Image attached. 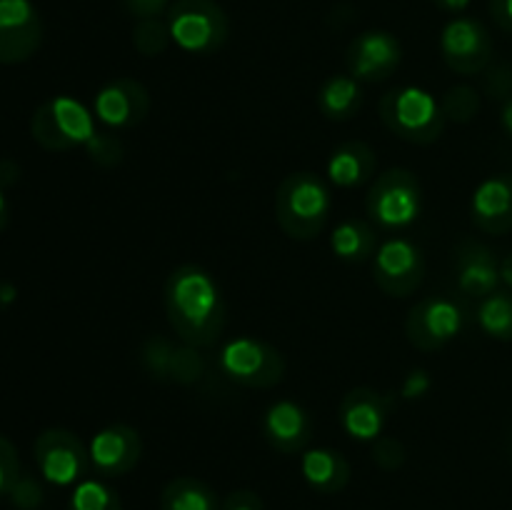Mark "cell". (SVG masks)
Wrapping results in <instances>:
<instances>
[{
	"instance_id": "9a60e30c",
	"label": "cell",
	"mask_w": 512,
	"mask_h": 510,
	"mask_svg": "<svg viewBox=\"0 0 512 510\" xmlns=\"http://www.w3.org/2000/svg\"><path fill=\"white\" fill-rule=\"evenodd\" d=\"M140 455H143V440L130 425H108L90 440V463L105 478L130 473L140 463Z\"/></svg>"
},
{
	"instance_id": "4dcf8cb0",
	"label": "cell",
	"mask_w": 512,
	"mask_h": 510,
	"mask_svg": "<svg viewBox=\"0 0 512 510\" xmlns=\"http://www.w3.org/2000/svg\"><path fill=\"white\" fill-rule=\"evenodd\" d=\"M18 478H20L18 453H15L13 443L0 435V495L10 493V488L18 483Z\"/></svg>"
},
{
	"instance_id": "cb8c5ba5",
	"label": "cell",
	"mask_w": 512,
	"mask_h": 510,
	"mask_svg": "<svg viewBox=\"0 0 512 510\" xmlns=\"http://www.w3.org/2000/svg\"><path fill=\"white\" fill-rule=\"evenodd\" d=\"M160 510H220L218 495L198 478H175L160 493Z\"/></svg>"
},
{
	"instance_id": "6da1fadb",
	"label": "cell",
	"mask_w": 512,
	"mask_h": 510,
	"mask_svg": "<svg viewBox=\"0 0 512 510\" xmlns=\"http://www.w3.org/2000/svg\"><path fill=\"white\" fill-rule=\"evenodd\" d=\"M170 328L190 348L215 345L225 328V300L213 275L200 265H180L165 283Z\"/></svg>"
},
{
	"instance_id": "52a82bcc",
	"label": "cell",
	"mask_w": 512,
	"mask_h": 510,
	"mask_svg": "<svg viewBox=\"0 0 512 510\" xmlns=\"http://www.w3.org/2000/svg\"><path fill=\"white\" fill-rule=\"evenodd\" d=\"M220 368L245 388L268 390L283 383L285 358L278 348L255 338L230 340L220 350Z\"/></svg>"
},
{
	"instance_id": "e0dca14e",
	"label": "cell",
	"mask_w": 512,
	"mask_h": 510,
	"mask_svg": "<svg viewBox=\"0 0 512 510\" xmlns=\"http://www.w3.org/2000/svg\"><path fill=\"white\" fill-rule=\"evenodd\" d=\"M260 428H263L270 448L283 455L303 453L305 445L313 438V420H310L308 410L300 408L293 400H278L270 405Z\"/></svg>"
},
{
	"instance_id": "836d02e7",
	"label": "cell",
	"mask_w": 512,
	"mask_h": 510,
	"mask_svg": "<svg viewBox=\"0 0 512 510\" xmlns=\"http://www.w3.org/2000/svg\"><path fill=\"white\" fill-rule=\"evenodd\" d=\"M120 3H123L125 13L138 20L158 18V15H163L173 5L170 0H120Z\"/></svg>"
},
{
	"instance_id": "8992f818",
	"label": "cell",
	"mask_w": 512,
	"mask_h": 510,
	"mask_svg": "<svg viewBox=\"0 0 512 510\" xmlns=\"http://www.w3.org/2000/svg\"><path fill=\"white\" fill-rule=\"evenodd\" d=\"M30 130H33V138L53 153L78 148L95 135V125L88 110L68 95H60V98L40 105L30 120Z\"/></svg>"
},
{
	"instance_id": "7a4b0ae2",
	"label": "cell",
	"mask_w": 512,
	"mask_h": 510,
	"mask_svg": "<svg viewBox=\"0 0 512 510\" xmlns=\"http://www.w3.org/2000/svg\"><path fill=\"white\" fill-rule=\"evenodd\" d=\"M330 208L328 185L310 170L285 175L275 193V220L295 240H313L328 223Z\"/></svg>"
},
{
	"instance_id": "5bb4252c",
	"label": "cell",
	"mask_w": 512,
	"mask_h": 510,
	"mask_svg": "<svg viewBox=\"0 0 512 510\" xmlns=\"http://www.w3.org/2000/svg\"><path fill=\"white\" fill-rule=\"evenodd\" d=\"M95 115L110 128H133L150 113V93L133 78L110 80L95 95Z\"/></svg>"
},
{
	"instance_id": "603a6c76",
	"label": "cell",
	"mask_w": 512,
	"mask_h": 510,
	"mask_svg": "<svg viewBox=\"0 0 512 510\" xmlns=\"http://www.w3.org/2000/svg\"><path fill=\"white\" fill-rule=\"evenodd\" d=\"M363 105V90L350 75H333L318 93V108L328 120H350Z\"/></svg>"
},
{
	"instance_id": "d6986e66",
	"label": "cell",
	"mask_w": 512,
	"mask_h": 510,
	"mask_svg": "<svg viewBox=\"0 0 512 510\" xmlns=\"http://www.w3.org/2000/svg\"><path fill=\"white\" fill-rule=\"evenodd\" d=\"M388 403L373 388H353L338 410L340 425L355 440H378L383 433Z\"/></svg>"
},
{
	"instance_id": "2e32d148",
	"label": "cell",
	"mask_w": 512,
	"mask_h": 510,
	"mask_svg": "<svg viewBox=\"0 0 512 510\" xmlns=\"http://www.w3.org/2000/svg\"><path fill=\"white\" fill-rule=\"evenodd\" d=\"M455 278L468 298H488L498 290L500 263L488 245L465 238L455 248Z\"/></svg>"
},
{
	"instance_id": "e575fe53",
	"label": "cell",
	"mask_w": 512,
	"mask_h": 510,
	"mask_svg": "<svg viewBox=\"0 0 512 510\" xmlns=\"http://www.w3.org/2000/svg\"><path fill=\"white\" fill-rule=\"evenodd\" d=\"M220 510H265L263 498L255 490H233L223 500Z\"/></svg>"
},
{
	"instance_id": "1f68e13d",
	"label": "cell",
	"mask_w": 512,
	"mask_h": 510,
	"mask_svg": "<svg viewBox=\"0 0 512 510\" xmlns=\"http://www.w3.org/2000/svg\"><path fill=\"white\" fill-rule=\"evenodd\" d=\"M373 460L383 470H398L405 463V448L395 438H378L373 445Z\"/></svg>"
},
{
	"instance_id": "8fae6325",
	"label": "cell",
	"mask_w": 512,
	"mask_h": 510,
	"mask_svg": "<svg viewBox=\"0 0 512 510\" xmlns=\"http://www.w3.org/2000/svg\"><path fill=\"white\" fill-rule=\"evenodd\" d=\"M440 53L450 70L460 75H475L488 68L493 58V38L478 20L455 18L443 28Z\"/></svg>"
},
{
	"instance_id": "4316f807",
	"label": "cell",
	"mask_w": 512,
	"mask_h": 510,
	"mask_svg": "<svg viewBox=\"0 0 512 510\" xmlns=\"http://www.w3.org/2000/svg\"><path fill=\"white\" fill-rule=\"evenodd\" d=\"M440 108H443L445 118L455 120V123H468L478 115L480 110V95L478 90L470 88V85H455L440 100Z\"/></svg>"
},
{
	"instance_id": "ba28073f",
	"label": "cell",
	"mask_w": 512,
	"mask_h": 510,
	"mask_svg": "<svg viewBox=\"0 0 512 510\" xmlns=\"http://www.w3.org/2000/svg\"><path fill=\"white\" fill-rule=\"evenodd\" d=\"M373 278L390 298H408L425 278V255L410 238H388L373 255Z\"/></svg>"
},
{
	"instance_id": "d4e9b609",
	"label": "cell",
	"mask_w": 512,
	"mask_h": 510,
	"mask_svg": "<svg viewBox=\"0 0 512 510\" xmlns=\"http://www.w3.org/2000/svg\"><path fill=\"white\" fill-rule=\"evenodd\" d=\"M478 323L490 338L512 340V295L498 293L483 298L478 308Z\"/></svg>"
},
{
	"instance_id": "3957f363",
	"label": "cell",
	"mask_w": 512,
	"mask_h": 510,
	"mask_svg": "<svg viewBox=\"0 0 512 510\" xmlns=\"http://www.w3.org/2000/svg\"><path fill=\"white\" fill-rule=\"evenodd\" d=\"M380 120L400 140L413 145H433L445 130V113L438 100L423 88L403 85L380 98Z\"/></svg>"
},
{
	"instance_id": "7402d4cb",
	"label": "cell",
	"mask_w": 512,
	"mask_h": 510,
	"mask_svg": "<svg viewBox=\"0 0 512 510\" xmlns=\"http://www.w3.org/2000/svg\"><path fill=\"white\" fill-rule=\"evenodd\" d=\"M330 248L345 263H363L378 250V233L365 220H343L330 235Z\"/></svg>"
},
{
	"instance_id": "f546056e",
	"label": "cell",
	"mask_w": 512,
	"mask_h": 510,
	"mask_svg": "<svg viewBox=\"0 0 512 510\" xmlns=\"http://www.w3.org/2000/svg\"><path fill=\"white\" fill-rule=\"evenodd\" d=\"M85 148H88L90 160L103 165V168H113V165H118L123 160V143L113 133H95L85 143Z\"/></svg>"
},
{
	"instance_id": "277c9868",
	"label": "cell",
	"mask_w": 512,
	"mask_h": 510,
	"mask_svg": "<svg viewBox=\"0 0 512 510\" xmlns=\"http://www.w3.org/2000/svg\"><path fill=\"white\" fill-rule=\"evenodd\" d=\"M370 218L385 230L408 228L423 210V190L413 170L393 168L373 180L365 198Z\"/></svg>"
},
{
	"instance_id": "60d3db41",
	"label": "cell",
	"mask_w": 512,
	"mask_h": 510,
	"mask_svg": "<svg viewBox=\"0 0 512 510\" xmlns=\"http://www.w3.org/2000/svg\"><path fill=\"white\" fill-rule=\"evenodd\" d=\"M15 298V288L8 283H0V303H10Z\"/></svg>"
},
{
	"instance_id": "44dd1931",
	"label": "cell",
	"mask_w": 512,
	"mask_h": 510,
	"mask_svg": "<svg viewBox=\"0 0 512 510\" xmlns=\"http://www.w3.org/2000/svg\"><path fill=\"white\" fill-rule=\"evenodd\" d=\"M303 478L313 490L323 495H335L350 483V465L343 453L330 448L308 450L303 455Z\"/></svg>"
},
{
	"instance_id": "7c38bea8",
	"label": "cell",
	"mask_w": 512,
	"mask_h": 510,
	"mask_svg": "<svg viewBox=\"0 0 512 510\" xmlns=\"http://www.w3.org/2000/svg\"><path fill=\"white\" fill-rule=\"evenodd\" d=\"M403 60V45L388 30H365L348 45L345 63L350 75L365 83L388 80Z\"/></svg>"
},
{
	"instance_id": "9c48e42d",
	"label": "cell",
	"mask_w": 512,
	"mask_h": 510,
	"mask_svg": "<svg viewBox=\"0 0 512 510\" xmlns=\"http://www.w3.org/2000/svg\"><path fill=\"white\" fill-rule=\"evenodd\" d=\"M463 323V308L455 300L433 295V298H425L413 305L408 320H405V333L415 348L423 353H433L450 343L463 330Z\"/></svg>"
},
{
	"instance_id": "30bf717a",
	"label": "cell",
	"mask_w": 512,
	"mask_h": 510,
	"mask_svg": "<svg viewBox=\"0 0 512 510\" xmlns=\"http://www.w3.org/2000/svg\"><path fill=\"white\" fill-rule=\"evenodd\" d=\"M35 460L45 480L55 485H73L88 475L90 450L70 430L50 428L35 440Z\"/></svg>"
},
{
	"instance_id": "ab89813d",
	"label": "cell",
	"mask_w": 512,
	"mask_h": 510,
	"mask_svg": "<svg viewBox=\"0 0 512 510\" xmlns=\"http://www.w3.org/2000/svg\"><path fill=\"white\" fill-rule=\"evenodd\" d=\"M500 120H503L505 133H508L512 138V98H508V103L503 105V115H500Z\"/></svg>"
},
{
	"instance_id": "d6a6232c",
	"label": "cell",
	"mask_w": 512,
	"mask_h": 510,
	"mask_svg": "<svg viewBox=\"0 0 512 510\" xmlns=\"http://www.w3.org/2000/svg\"><path fill=\"white\" fill-rule=\"evenodd\" d=\"M8 495L20 510H35L43 503V490L33 478H18V483L10 488Z\"/></svg>"
},
{
	"instance_id": "4fadbf2b",
	"label": "cell",
	"mask_w": 512,
	"mask_h": 510,
	"mask_svg": "<svg viewBox=\"0 0 512 510\" xmlns=\"http://www.w3.org/2000/svg\"><path fill=\"white\" fill-rule=\"evenodd\" d=\"M43 40V23L30 0H0V63H23Z\"/></svg>"
},
{
	"instance_id": "ac0fdd59",
	"label": "cell",
	"mask_w": 512,
	"mask_h": 510,
	"mask_svg": "<svg viewBox=\"0 0 512 510\" xmlns=\"http://www.w3.org/2000/svg\"><path fill=\"white\" fill-rule=\"evenodd\" d=\"M470 218L488 235H505L512 230V173H500L475 188Z\"/></svg>"
},
{
	"instance_id": "b9f144b4",
	"label": "cell",
	"mask_w": 512,
	"mask_h": 510,
	"mask_svg": "<svg viewBox=\"0 0 512 510\" xmlns=\"http://www.w3.org/2000/svg\"><path fill=\"white\" fill-rule=\"evenodd\" d=\"M5 223H8V205H5L3 193H0V230L5 228Z\"/></svg>"
},
{
	"instance_id": "8d00e7d4",
	"label": "cell",
	"mask_w": 512,
	"mask_h": 510,
	"mask_svg": "<svg viewBox=\"0 0 512 510\" xmlns=\"http://www.w3.org/2000/svg\"><path fill=\"white\" fill-rule=\"evenodd\" d=\"M428 385H430V380H428V375L423 373V370H418V373H413L408 378V383H405V398H418V395H423L425 390H428Z\"/></svg>"
},
{
	"instance_id": "ffe728a7",
	"label": "cell",
	"mask_w": 512,
	"mask_h": 510,
	"mask_svg": "<svg viewBox=\"0 0 512 510\" xmlns=\"http://www.w3.org/2000/svg\"><path fill=\"white\" fill-rule=\"evenodd\" d=\"M375 170H378L375 150L363 140L338 145L328 160V178L338 188H358L373 178Z\"/></svg>"
},
{
	"instance_id": "484cf974",
	"label": "cell",
	"mask_w": 512,
	"mask_h": 510,
	"mask_svg": "<svg viewBox=\"0 0 512 510\" xmlns=\"http://www.w3.org/2000/svg\"><path fill=\"white\" fill-rule=\"evenodd\" d=\"M68 510H123L118 493L98 480H83L73 490Z\"/></svg>"
},
{
	"instance_id": "d590c367",
	"label": "cell",
	"mask_w": 512,
	"mask_h": 510,
	"mask_svg": "<svg viewBox=\"0 0 512 510\" xmlns=\"http://www.w3.org/2000/svg\"><path fill=\"white\" fill-rule=\"evenodd\" d=\"M490 15L500 28L512 33V0H490Z\"/></svg>"
},
{
	"instance_id": "74e56055",
	"label": "cell",
	"mask_w": 512,
	"mask_h": 510,
	"mask_svg": "<svg viewBox=\"0 0 512 510\" xmlns=\"http://www.w3.org/2000/svg\"><path fill=\"white\" fill-rule=\"evenodd\" d=\"M433 3L438 5V8H443V10H450V13H458V10L468 8V3H470V0H433Z\"/></svg>"
},
{
	"instance_id": "5b68a950",
	"label": "cell",
	"mask_w": 512,
	"mask_h": 510,
	"mask_svg": "<svg viewBox=\"0 0 512 510\" xmlns=\"http://www.w3.org/2000/svg\"><path fill=\"white\" fill-rule=\"evenodd\" d=\"M168 28L175 43L195 55L220 50L230 33L228 15L215 0H175L168 8Z\"/></svg>"
},
{
	"instance_id": "83f0119b",
	"label": "cell",
	"mask_w": 512,
	"mask_h": 510,
	"mask_svg": "<svg viewBox=\"0 0 512 510\" xmlns=\"http://www.w3.org/2000/svg\"><path fill=\"white\" fill-rule=\"evenodd\" d=\"M170 40H173V35H170L168 23H163V20H158V18L138 20V25H135V30H133L135 50L143 55H148V58L165 53V48H168Z\"/></svg>"
},
{
	"instance_id": "f1b7e54d",
	"label": "cell",
	"mask_w": 512,
	"mask_h": 510,
	"mask_svg": "<svg viewBox=\"0 0 512 510\" xmlns=\"http://www.w3.org/2000/svg\"><path fill=\"white\" fill-rule=\"evenodd\" d=\"M200 375H203V360H200V355L195 353V348H190V345L185 343L183 348L173 345L165 380H173V383H180V385H193L198 383Z\"/></svg>"
},
{
	"instance_id": "f35d334b",
	"label": "cell",
	"mask_w": 512,
	"mask_h": 510,
	"mask_svg": "<svg viewBox=\"0 0 512 510\" xmlns=\"http://www.w3.org/2000/svg\"><path fill=\"white\" fill-rule=\"evenodd\" d=\"M500 280H505L512 288V253L500 260Z\"/></svg>"
}]
</instances>
